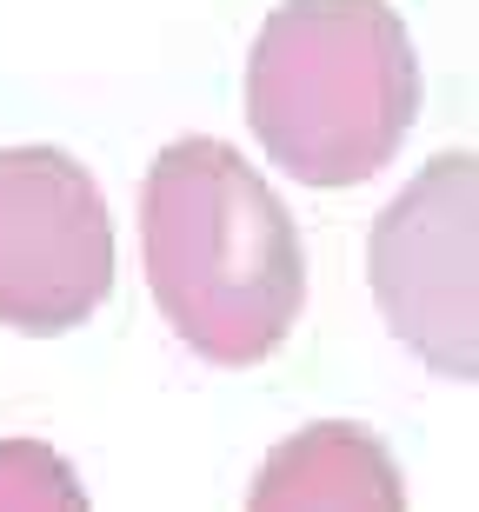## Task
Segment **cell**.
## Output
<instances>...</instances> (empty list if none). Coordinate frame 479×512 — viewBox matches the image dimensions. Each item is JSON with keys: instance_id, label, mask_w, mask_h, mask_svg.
I'll use <instances>...</instances> for the list:
<instances>
[{"instance_id": "cell-1", "label": "cell", "mask_w": 479, "mask_h": 512, "mask_svg": "<svg viewBox=\"0 0 479 512\" xmlns=\"http://www.w3.org/2000/svg\"><path fill=\"white\" fill-rule=\"evenodd\" d=\"M140 260L160 313L213 366H253L307 300L300 233L247 153L207 133L160 147L140 180Z\"/></svg>"}, {"instance_id": "cell-2", "label": "cell", "mask_w": 479, "mask_h": 512, "mask_svg": "<svg viewBox=\"0 0 479 512\" xmlns=\"http://www.w3.org/2000/svg\"><path fill=\"white\" fill-rule=\"evenodd\" d=\"M420 114L413 34L386 0H280L247 54V127L307 187H360Z\"/></svg>"}, {"instance_id": "cell-3", "label": "cell", "mask_w": 479, "mask_h": 512, "mask_svg": "<svg viewBox=\"0 0 479 512\" xmlns=\"http://www.w3.org/2000/svg\"><path fill=\"white\" fill-rule=\"evenodd\" d=\"M366 280L386 326L446 380H479V153H433L373 220Z\"/></svg>"}, {"instance_id": "cell-4", "label": "cell", "mask_w": 479, "mask_h": 512, "mask_svg": "<svg viewBox=\"0 0 479 512\" xmlns=\"http://www.w3.org/2000/svg\"><path fill=\"white\" fill-rule=\"evenodd\" d=\"M114 293V220L94 173L60 147L0 153V326L67 333Z\"/></svg>"}, {"instance_id": "cell-5", "label": "cell", "mask_w": 479, "mask_h": 512, "mask_svg": "<svg viewBox=\"0 0 479 512\" xmlns=\"http://www.w3.org/2000/svg\"><path fill=\"white\" fill-rule=\"evenodd\" d=\"M247 512H406V479L380 433L320 419L260 459Z\"/></svg>"}, {"instance_id": "cell-6", "label": "cell", "mask_w": 479, "mask_h": 512, "mask_svg": "<svg viewBox=\"0 0 479 512\" xmlns=\"http://www.w3.org/2000/svg\"><path fill=\"white\" fill-rule=\"evenodd\" d=\"M0 512H94L87 486L54 446L0 439Z\"/></svg>"}]
</instances>
